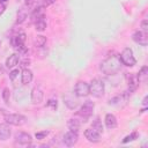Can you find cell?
I'll use <instances>...</instances> for the list:
<instances>
[{
	"label": "cell",
	"mask_w": 148,
	"mask_h": 148,
	"mask_svg": "<svg viewBox=\"0 0 148 148\" xmlns=\"http://www.w3.org/2000/svg\"><path fill=\"white\" fill-rule=\"evenodd\" d=\"M121 61H120V58L119 56L117 54H113V56H110L108 57L106 59H104L102 62H101V71L106 74V75H114L117 74L120 68H121Z\"/></svg>",
	"instance_id": "1"
},
{
	"label": "cell",
	"mask_w": 148,
	"mask_h": 148,
	"mask_svg": "<svg viewBox=\"0 0 148 148\" xmlns=\"http://www.w3.org/2000/svg\"><path fill=\"white\" fill-rule=\"evenodd\" d=\"M104 91H105V86H104V82L99 79H94L90 84H89V94L92 95L94 97H102L104 95Z\"/></svg>",
	"instance_id": "2"
},
{
	"label": "cell",
	"mask_w": 148,
	"mask_h": 148,
	"mask_svg": "<svg viewBox=\"0 0 148 148\" xmlns=\"http://www.w3.org/2000/svg\"><path fill=\"white\" fill-rule=\"evenodd\" d=\"M94 108H95L94 102L87 101V102L83 103V105H82V106L80 108V110L76 112V114H77L79 117H81V119H82L83 121H87V120L90 118V116L92 114Z\"/></svg>",
	"instance_id": "3"
},
{
	"label": "cell",
	"mask_w": 148,
	"mask_h": 148,
	"mask_svg": "<svg viewBox=\"0 0 148 148\" xmlns=\"http://www.w3.org/2000/svg\"><path fill=\"white\" fill-rule=\"evenodd\" d=\"M5 121L9 125L14 126H22L27 123V117L20 113H6L5 114Z\"/></svg>",
	"instance_id": "4"
},
{
	"label": "cell",
	"mask_w": 148,
	"mask_h": 148,
	"mask_svg": "<svg viewBox=\"0 0 148 148\" xmlns=\"http://www.w3.org/2000/svg\"><path fill=\"white\" fill-rule=\"evenodd\" d=\"M119 58H120L121 64L125 65V66L132 67V66H134L136 64V60H135L134 54H133V51L130 47H125L123 50V52L119 54Z\"/></svg>",
	"instance_id": "5"
},
{
	"label": "cell",
	"mask_w": 148,
	"mask_h": 148,
	"mask_svg": "<svg viewBox=\"0 0 148 148\" xmlns=\"http://www.w3.org/2000/svg\"><path fill=\"white\" fill-rule=\"evenodd\" d=\"M74 94L77 97H86L89 95V84L84 81H79L76 82L74 87Z\"/></svg>",
	"instance_id": "6"
},
{
	"label": "cell",
	"mask_w": 148,
	"mask_h": 148,
	"mask_svg": "<svg viewBox=\"0 0 148 148\" xmlns=\"http://www.w3.org/2000/svg\"><path fill=\"white\" fill-rule=\"evenodd\" d=\"M77 140H79V134H77V132H74V131L67 132V133L64 135V139H62L64 143H65L67 147H73V146L77 142Z\"/></svg>",
	"instance_id": "7"
},
{
	"label": "cell",
	"mask_w": 148,
	"mask_h": 148,
	"mask_svg": "<svg viewBox=\"0 0 148 148\" xmlns=\"http://www.w3.org/2000/svg\"><path fill=\"white\" fill-rule=\"evenodd\" d=\"M32 141V136L25 132H17L15 134V142L18 145H30Z\"/></svg>",
	"instance_id": "8"
},
{
	"label": "cell",
	"mask_w": 148,
	"mask_h": 148,
	"mask_svg": "<svg viewBox=\"0 0 148 148\" xmlns=\"http://www.w3.org/2000/svg\"><path fill=\"white\" fill-rule=\"evenodd\" d=\"M148 34L141 31V30H138L135 31L133 35H132V38L135 43H138L139 45H142V46H146L148 44Z\"/></svg>",
	"instance_id": "9"
},
{
	"label": "cell",
	"mask_w": 148,
	"mask_h": 148,
	"mask_svg": "<svg viewBox=\"0 0 148 148\" xmlns=\"http://www.w3.org/2000/svg\"><path fill=\"white\" fill-rule=\"evenodd\" d=\"M30 97H31V102H32L34 104H40V103L43 102V98H44V92H43L42 88H40V87H35V88H32Z\"/></svg>",
	"instance_id": "10"
},
{
	"label": "cell",
	"mask_w": 148,
	"mask_h": 148,
	"mask_svg": "<svg viewBox=\"0 0 148 148\" xmlns=\"http://www.w3.org/2000/svg\"><path fill=\"white\" fill-rule=\"evenodd\" d=\"M84 138L89 141V142H92V143H97L101 139V133H98L96 130H94L92 127L90 128H87L84 131Z\"/></svg>",
	"instance_id": "11"
},
{
	"label": "cell",
	"mask_w": 148,
	"mask_h": 148,
	"mask_svg": "<svg viewBox=\"0 0 148 148\" xmlns=\"http://www.w3.org/2000/svg\"><path fill=\"white\" fill-rule=\"evenodd\" d=\"M125 79H126V82L128 84V88H130V92L131 91H134L139 84V81H138V77L135 74L133 73H126L125 75Z\"/></svg>",
	"instance_id": "12"
},
{
	"label": "cell",
	"mask_w": 148,
	"mask_h": 148,
	"mask_svg": "<svg viewBox=\"0 0 148 148\" xmlns=\"http://www.w3.org/2000/svg\"><path fill=\"white\" fill-rule=\"evenodd\" d=\"M10 134H12V130L9 127V124L7 123L0 124V140L6 141L7 139H9Z\"/></svg>",
	"instance_id": "13"
},
{
	"label": "cell",
	"mask_w": 148,
	"mask_h": 148,
	"mask_svg": "<svg viewBox=\"0 0 148 148\" xmlns=\"http://www.w3.org/2000/svg\"><path fill=\"white\" fill-rule=\"evenodd\" d=\"M32 79H34L32 72H31L30 69H28V68H24V69L22 71V74H21V82H22L24 86H27V84H29V83L32 81Z\"/></svg>",
	"instance_id": "14"
},
{
	"label": "cell",
	"mask_w": 148,
	"mask_h": 148,
	"mask_svg": "<svg viewBox=\"0 0 148 148\" xmlns=\"http://www.w3.org/2000/svg\"><path fill=\"white\" fill-rule=\"evenodd\" d=\"M127 99V94H123V95H118L113 98H111L109 101V104L110 105H114V106H121Z\"/></svg>",
	"instance_id": "15"
},
{
	"label": "cell",
	"mask_w": 148,
	"mask_h": 148,
	"mask_svg": "<svg viewBox=\"0 0 148 148\" xmlns=\"http://www.w3.org/2000/svg\"><path fill=\"white\" fill-rule=\"evenodd\" d=\"M117 124L118 123H117V118H116L114 114H112V113H106L105 114V125H106L108 128H110V130L116 128Z\"/></svg>",
	"instance_id": "16"
},
{
	"label": "cell",
	"mask_w": 148,
	"mask_h": 148,
	"mask_svg": "<svg viewBox=\"0 0 148 148\" xmlns=\"http://www.w3.org/2000/svg\"><path fill=\"white\" fill-rule=\"evenodd\" d=\"M18 61H20V56L17 54V53H13L12 56H9L7 59H6V66L8 67V68H13V67H15L17 64H18Z\"/></svg>",
	"instance_id": "17"
},
{
	"label": "cell",
	"mask_w": 148,
	"mask_h": 148,
	"mask_svg": "<svg viewBox=\"0 0 148 148\" xmlns=\"http://www.w3.org/2000/svg\"><path fill=\"white\" fill-rule=\"evenodd\" d=\"M136 77H138V81L140 83H145L147 81V79H148V67L147 66H142L141 69L139 71L138 75H136Z\"/></svg>",
	"instance_id": "18"
},
{
	"label": "cell",
	"mask_w": 148,
	"mask_h": 148,
	"mask_svg": "<svg viewBox=\"0 0 148 148\" xmlns=\"http://www.w3.org/2000/svg\"><path fill=\"white\" fill-rule=\"evenodd\" d=\"M67 126L69 128V131H74V132H79L80 127H81V123L80 120L75 119V118H71L68 121H67Z\"/></svg>",
	"instance_id": "19"
},
{
	"label": "cell",
	"mask_w": 148,
	"mask_h": 148,
	"mask_svg": "<svg viewBox=\"0 0 148 148\" xmlns=\"http://www.w3.org/2000/svg\"><path fill=\"white\" fill-rule=\"evenodd\" d=\"M35 29L37 31H44L46 29V21H45V17L44 15L40 16L39 18H37L35 21Z\"/></svg>",
	"instance_id": "20"
},
{
	"label": "cell",
	"mask_w": 148,
	"mask_h": 148,
	"mask_svg": "<svg viewBox=\"0 0 148 148\" xmlns=\"http://www.w3.org/2000/svg\"><path fill=\"white\" fill-rule=\"evenodd\" d=\"M27 16H28V13H27V10L24 9V8H21L18 12H17V16H16V24H21V23H23L24 21H25V18H27Z\"/></svg>",
	"instance_id": "21"
},
{
	"label": "cell",
	"mask_w": 148,
	"mask_h": 148,
	"mask_svg": "<svg viewBox=\"0 0 148 148\" xmlns=\"http://www.w3.org/2000/svg\"><path fill=\"white\" fill-rule=\"evenodd\" d=\"M46 44V37L43 36V35H37L35 38H34V45L36 47H43L44 45Z\"/></svg>",
	"instance_id": "22"
},
{
	"label": "cell",
	"mask_w": 148,
	"mask_h": 148,
	"mask_svg": "<svg viewBox=\"0 0 148 148\" xmlns=\"http://www.w3.org/2000/svg\"><path fill=\"white\" fill-rule=\"evenodd\" d=\"M91 127H92L94 130H96L98 133H102V132H103V126H102V123H101L99 118H96V119L92 121Z\"/></svg>",
	"instance_id": "23"
},
{
	"label": "cell",
	"mask_w": 148,
	"mask_h": 148,
	"mask_svg": "<svg viewBox=\"0 0 148 148\" xmlns=\"http://www.w3.org/2000/svg\"><path fill=\"white\" fill-rule=\"evenodd\" d=\"M138 136H139L138 132H133V133H131L130 135H127V136H125V138L123 139V143H127V142H130V141H133V140L138 139Z\"/></svg>",
	"instance_id": "24"
},
{
	"label": "cell",
	"mask_w": 148,
	"mask_h": 148,
	"mask_svg": "<svg viewBox=\"0 0 148 148\" xmlns=\"http://www.w3.org/2000/svg\"><path fill=\"white\" fill-rule=\"evenodd\" d=\"M9 97H10V90H9L8 88H5V89L2 90V99H3V102H5L6 104L9 103Z\"/></svg>",
	"instance_id": "25"
},
{
	"label": "cell",
	"mask_w": 148,
	"mask_h": 148,
	"mask_svg": "<svg viewBox=\"0 0 148 148\" xmlns=\"http://www.w3.org/2000/svg\"><path fill=\"white\" fill-rule=\"evenodd\" d=\"M47 134H49V131H40V132H37V133L35 134V138H36L37 140H43V139L46 138Z\"/></svg>",
	"instance_id": "26"
},
{
	"label": "cell",
	"mask_w": 148,
	"mask_h": 148,
	"mask_svg": "<svg viewBox=\"0 0 148 148\" xmlns=\"http://www.w3.org/2000/svg\"><path fill=\"white\" fill-rule=\"evenodd\" d=\"M46 105L49 106V108H51L52 110H57V108H58V102H57V99H49L47 101V103H46Z\"/></svg>",
	"instance_id": "27"
},
{
	"label": "cell",
	"mask_w": 148,
	"mask_h": 148,
	"mask_svg": "<svg viewBox=\"0 0 148 148\" xmlns=\"http://www.w3.org/2000/svg\"><path fill=\"white\" fill-rule=\"evenodd\" d=\"M141 31H143V32H146V34H148V21L145 18L142 22H141Z\"/></svg>",
	"instance_id": "28"
},
{
	"label": "cell",
	"mask_w": 148,
	"mask_h": 148,
	"mask_svg": "<svg viewBox=\"0 0 148 148\" xmlns=\"http://www.w3.org/2000/svg\"><path fill=\"white\" fill-rule=\"evenodd\" d=\"M56 2V0H43L42 1V7L43 8H46V7H49V6H51V5H53Z\"/></svg>",
	"instance_id": "29"
},
{
	"label": "cell",
	"mask_w": 148,
	"mask_h": 148,
	"mask_svg": "<svg viewBox=\"0 0 148 148\" xmlns=\"http://www.w3.org/2000/svg\"><path fill=\"white\" fill-rule=\"evenodd\" d=\"M29 64H30V59H28V58H25L24 60H22L21 62H20V66L24 69V68H27V66H29Z\"/></svg>",
	"instance_id": "30"
},
{
	"label": "cell",
	"mask_w": 148,
	"mask_h": 148,
	"mask_svg": "<svg viewBox=\"0 0 148 148\" xmlns=\"http://www.w3.org/2000/svg\"><path fill=\"white\" fill-rule=\"evenodd\" d=\"M18 75V69H13L10 73H9V79L13 81V80H15V77Z\"/></svg>",
	"instance_id": "31"
},
{
	"label": "cell",
	"mask_w": 148,
	"mask_h": 148,
	"mask_svg": "<svg viewBox=\"0 0 148 148\" xmlns=\"http://www.w3.org/2000/svg\"><path fill=\"white\" fill-rule=\"evenodd\" d=\"M5 9H6V6H5V3L0 1V15H2V14H3Z\"/></svg>",
	"instance_id": "32"
},
{
	"label": "cell",
	"mask_w": 148,
	"mask_h": 148,
	"mask_svg": "<svg viewBox=\"0 0 148 148\" xmlns=\"http://www.w3.org/2000/svg\"><path fill=\"white\" fill-rule=\"evenodd\" d=\"M35 1H36V0H25V6H27V7H30Z\"/></svg>",
	"instance_id": "33"
},
{
	"label": "cell",
	"mask_w": 148,
	"mask_h": 148,
	"mask_svg": "<svg viewBox=\"0 0 148 148\" xmlns=\"http://www.w3.org/2000/svg\"><path fill=\"white\" fill-rule=\"evenodd\" d=\"M147 101H148V96H145V98H143V101H142V105H143L145 108L148 105V102H147Z\"/></svg>",
	"instance_id": "34"
},
{
	"label": "cell",
	"mask_w": 148,
	"mask_h": 148,
	"mask_svg": "<svg viewBox=\"0 0 148 148\" xmlns=\"http://www.w3.org/2000/svg\"><path fill=\"white\" fill-rule=\"evenodd\" d=\"M5 73V66L2 64H0V75H2Z\"/></svg>",
	"instance_id": "35"
},
{
	"label": "cell",
	"mask_w": 148,
	"mask_h": 148,
	"mask_svg": "<svg viewBox=\"0 0 148 148\" xmlns=\"http://www.w3.org/2000/svg\"><path fill=\"white\" fill-rule=\"evenodd\" d=\"M0 1H1V2H5V1H7V0H0Z\"/></svg>",
	"instance_id": "36"
}]
</instances>
